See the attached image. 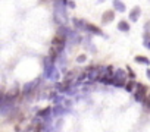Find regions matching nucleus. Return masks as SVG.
Segmentation results:
<instances>
[{"mask_svg":"<svg viewBox=\"0 0 150 132\" xmlns=\"http://www.w3.org/2000/svg\"><path fill=\"white\" fill-rule=\"evenodd\" d=\"M115 19V11H106L102 16V22L103 24H110Z\"/></svg>","mask_w":150,"mask_h":132,"instance_id":"nucleus-4","label":"nucleus"},{"mask_svg":"<svg viewBox=\"0 0 150 132\" xmlns=\"http://www.w3.org/2000/svg\"><path fill=\"white\" fill-rule=\"evenodd\" d=\"M68 8H71V9H74V8H75V3H74V2H69V5H68Z\"/></svg>","mask_w":150,"mask_h":132,"instance_id":"nucleus-17","label":"nucleus"},{"mask_svg":"<svg viewBox=\"0 0 150 132\" xmlns=\"http://www.w3.org/2000/svg\"><path fill=\"white\" fill-rule=\"evenodd\" d=\"M86 29H87V31H90L91 34H96V35H105V34H103V31H102L100 28H97L96 25H93V24H87Z\"/></svg>","mask_w":150,"mask_h":132,"instance_id":"nucleus-7","label":"nucleus"},{"mask_svg":"<svg viewBox=\"0 0 150 132\" xmlns=\"http://www.w3.org/2000/svg\"><path fill=\"white\" fill-rule=\"evenodd\" d=\"M72 24H74L75 28H78V29H81V28L86 29V27H87V24L83 19H78V18H72Z\"/></svg>","mask_w":150,"mask_h":132,"instance_id":"nucleus-9","label":"nucleus"},{"mask_svg":"<svg viewBox=\"0 0 150 132\" xmlns=\"http://www.w3.org/2000/svg\"><path fill=\"white\" fill-rule=\"evenodd\" d=\"M147 95H149V94H147V87L143 85V84H137V88H135V91H134V98H135V101L143 103Z\"/></svg>","mask_w":150,"mask_h":132,"instance_id":"nucleus-1","label":"nucleus"},{"mask_svg":"<svg viewBox=\"0 0 150 132\" xmlns=\"http://www.w3.org/2000/svg\"><path fill=\"white\" fill-rule=\"evenodd\" d=\"M87 78H88V74H87V72H83V74H81V75H80V77L77 78V81H75V84L78 85V84H81L83 81H86Z\"/></svg>","mask_w":150,"mask_h":132,"instance_id":"nucleus-13","label":"nucleus"},{"mask_svg":"<svg viewBox=\"0 0 150 132\" xmlns=\"http://www.w3.org/2000/svg\"><path fill=\"white\" fill-rule=\"evenodd\" d=\"M50 113H52V107H44L37 112V117H47L50 116Z\"/></svg>","mask_w":150,"mask_h":132,"instance_id":"nucleus-10","label":"nucleus"},{"mask_svg":"<svg viewBox=\"0 0 150 132\" xmlns=\"http://www.w3.org/2000/svg\"><path fill=\"white\" fill-rule=\"evenodd\" d=\"M134 60H135L137 63H143V65H150V59H149V57H146V56H135V57H134Z\"/></svg>","mask_w":150,"mask_h":132,"instance_id":"nucleus-12","label":"nucleus"},{"mask_svg":"<svg viewBox=\"0 0 150 132\" xmlns=\"http://www.w3.org/2000/svg\"><path fill=\"white\" fill-rule=\"evenodd\" d=\"M140 15H141V9H140L138 6L132 8V9L129 11V21H131V22H137L138 18H140Z\"/></svg>","mask_w":150,"mask_h":132,"instance_id":"nucleus-3","label":"nucleus"},{"mask_svg":"<svg viewBox=\"0 0 150 132\" xmlns=\"http://www.w3.org/2000/svg\"><path fill=\"white\" fill-rule=\"evenodd\" d=\"M146 75H147V78H149V81H150V69L146 71Z\"/></svg>","mask_w":150,"mask_h":132,"instance_id":"nucleus-19","label":"nucleus"},{"mask_svg":"<svg viewBox=\"0 0 150 132\" xmlns=\"http://www.w3.org/2000/svg\"><path fill=\"white\" fill-rule=\"evenodd\" d=\"M65 44H66V37H65V35H56V37L52 40V47L56 48L59 53H62Z\"/></svg>","mask_w":150,"mask_h":132,"instance_id":"nucleus-2","label":"nucleus"},{"mask_svg":"<svg viewBox=\"0 0 150 132\" xmlns=\"http://www.w3.org/2000/svg\"><path fill=\"white\" fill-rule=\"evenodd\" d=\"M87 60V56L86 54H80L78 57H77V63H84Z\"/></svg>","mask_w":150,"mask_h":132,"instance_id":"nucleus-16","label":"nucleus"},{"mask_svg":"<svg viewBox=\"0 0 150 132\" xmlns=\"http://www.w3.org/2000/svg\"><path fill=\"white\" fill-rule=\"evenodd\" d=\"M143 104V107H144V110H150V94L146 97V100L141 103Z\"/></svg>","mask_w":150,"mask_h":132,"instance_id":"nucleus-14","label":"nucleus"},{"mask_svg":"<svg viewBox=\"0 0 150 132\" xmlns=\"http://www.w3.org/2000/svg\"><path fill=\"white\" fill-rule=\"evenodd\" d=\"M124 88H125L128 93L134 94V91H135V88H137V82H135L134 79H129V81H127V84H125Z\"/></svg>","mask_w":150,"mask_h":132,"instance_id":"nucleus-8","label":"nucleus"},{"mask_svg":"<svg viewBox=\"0 0 150 132\" xmlns=\"http://www.w3.org/2000/svg\"><path fill=\"white\" fill-rule=\"evenodd\" d=\"M37 84H38V81H33V82L24 85V88H22V95H28V94H31L33 90L37 87Z\"/></svg>","mask_w":150,"mask_h":132,"instance_id":"nucleus-5","label":"nucleus"},{"mask_svg":"<svg viewBox=\"0 0 150 132\" xmlns=\"http://www.w3.org/2000/svg\"><path fill=\"white\" fill-rule=\"evenodd\" d=\"M144 46H146L147 48H150V40H149V41H144Z\"/></svg>","mask_w":150,"mask_h":132,"instance_id":"nucleus-18","label":"nucleus"},{"mask_svg":"<svg viewBox=\"0 0 150 132\" xmlns=\"http://www.w3.org/2000/svg\"><path fill=\"white\" fill-rule=\"evenodd\" d=\"M118 29L122 31V32H128V31H129V22H127V21H119V22H118Z\"/></svg>","mask_w":150,"mask_h":132,"instance_id":"nucleus-11","label":"nucleus"},{"mask_svg":"<svg viewBox=\"0 0 150 132\" xmlns=\"http://www.w3.org/2000/svg\"><path fill=\"white\" fill-rule=\"evenodd\" d=\"M127 77H128L129 79H135V74H134V71L129 68V66L127 68Z\"/></svg>","mask_w":150,"mask_h":132,"instance_id":"nucleus-15","label":"nucleus"},{"mask_svg":"<svg viewBox=\"0 0 150 132\" xmlns=\"http://www.w3.org/2000/svg\"><path fill=\"white\" fill-rule=\"evenodd\" d=\"M113 9L116 11V12H119V13H124L125 11H127V8H125V5L121 2V0H113Z\"/></svg>","mask_w":150,"mask_h":132,"instance_id":"nucleus-6","label":"nucleus"}]
</instances>
